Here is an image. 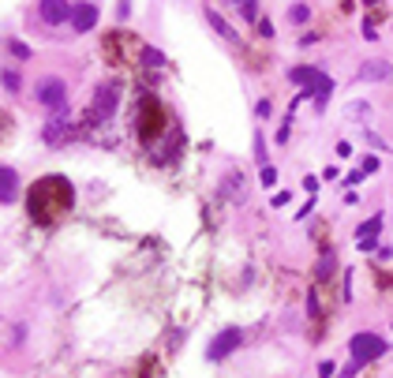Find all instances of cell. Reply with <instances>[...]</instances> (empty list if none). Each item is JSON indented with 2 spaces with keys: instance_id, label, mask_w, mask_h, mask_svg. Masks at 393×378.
Returning <instances> with one entry per match:
<instances>
[{
  "instance_id": "6da1fadb",
  "label": "cell",
  "mask_w": 393,
  "mask_h": 378,
  "mask_svg": "<svg viewBox=\"0 0 393 378\" xmlns=\"http://www.w3.org/2000/svg\"><path fill=\"white\" fill-rule=\"evenodd\" d=\"M75 202V191L64 176H46L41 183H34V195H30V214L41 221V225H53L64 210H71Z\"/></svg>"
},
{
  "instance_id": "7a4b0ae2",
  "label": "cell",
  "mask_w": 393,
  "mask_h": 378,
  "mask_svg": "<svg viewBox=\"0 0 393 378\" xmlns=\"http://www.w3.org/2000/svg\"><path fill=\"white\" fill-rule=\"evenodd\" d=\"M382 352H386V341H382L378 333H356V337L348 341V356H352V363H359V367L375 363Z\"/></svg>"
},
{
  "instance_id": "3957f363",
  "label": "cell",
  "mask_w": 393,
  "mask_h": 378,
  "mask_svg": "<svg viewBox=\"0 0 393 378\" xmlns=\"http://www.w3.org/2000/svg\"><path fill=\"white\" fill-rule=\"evenodd\" d=\"M240 341H244V333H240L236 326H228V330H221L217 337L210 341V349H206V360H214V363H221L228 352H236L240 349Z\"/></svg>"
},
{
  "instance_id": "277c9868",
  "label": "cell",
  "mask_w": 393,
  "mask_h": 378,
  "mask_svg": "<svg viewBox=\"0 0 393 378\" xmlns=\"http://www.w3.org/2000/svg\"><path fill=\"white\" fill-rule=\"evenodd\" d=\"M38 102L46 105V109H64V102H68V86L60 79H41L38 83Z\"/></svg>"
},
{
  "instance_id": "5b68a950",
  "label": "cell",
  "mask_w": 393,
  "mask_h": 378,
  "mask_svg": "<svg viewBox=\"0 0 393 378\" xmlns=\"http://www.w3.org/2000/svg\"><path fill=\"white\" fill-rule=\"evenodd\" d=\"M38 12H41V19H46L49 27H57V23H68V19H71V8H68V0H41V4H38Z\"/></svg>"
},
{
  "instance_id": "8992f818",
  "label": "cell",
  "mask_w": 393,
  "mask_h": 378,
  "mask_svg": "<svg viewBox=\"0 0 393 378\" xmlns=\"http://www.w3.org/2000/svg\"><path fill=\"white\" fill-rule=\"evenodd\" d=\"M113 109H116V86L113 83L97 86V94H94V116H97V120H105Z\"/></svg>"
},
{
  "instance_id": "52a82bcc",
  "label": "cell",
  "mask_w": 393,
  "mask_h": 378,
  "mask_svg": "<svg viewBox=\"0 0 393 378\" xmlns=\"http://www.w3.org/2000/svg\"><path fill=\"white\" fill-rule=\"evenodd\" d=\"M71 27L79 30V34L94 30V27H97V8H94V4H75V8H71Z\"/></svg>"
},
{
  "instance_id": "ba28073f",
  "label": "cell",
  "mask_w": 393,
  "mask_h": 378,
  "mask_svg": "<svg viewBox=\"0 0 393 378\" xmlns=\"http://www.w3.org/2000/svg\"><path fill=\"white\" fill-rule=\"evenodd\" d=\"M19 199V176L15 169H0V202H15Z\"/></svg>"
},
{
  "instance_id": "9c48e42d",
  "label": "cell",
  "mask_w": 393,
  "mask_h": 378,
  "mask_svg": "<svg viewBox=\"0 0 393 378\" xmlns=\"http://www.w3.org/2000/svg\"><path fill=\"white\" fill-rule=\"evenodd\" d=\"M161 127V113H154V105H150V98H143V116H139V132H143L146 139L154 135Z\"/></svg>"
},
{
  "instance_id": "30bf717a",
  "label": "cell",
  "mask_w": 393,
  "mask_h": 378,
  "mask_svg": "<svg viewBox=\"0 0 393 378\" xmlns=\"http://www.w3.org/2000/svg\"><path fill=\"white\" fill-rule=\"evenodd\" d=\"M389 71H393V68H389L386 60H367L364 71H359V79H364V83H378V79H386Z\"/></svg>"
},
{
  "instance_id": "8fae6325",
  "label": "cell",
  "mask_w": 393,
  "mask_h": 378,
  "mask_svg": "<svg viewBox=\"0 0 393 378\" xmlns=\"http://www.w3.org/2000/svg\"><path fill=\"white\" fill-rule=\"evenodd\" d=\"M289 79H292V83H303V90H315V83L322 79V71H319V68H292Z\"/></svg>"
},
{
  "instance_id": "7c38bea8",
  "label": "cell",
  "mask_w": 393,
  "mask_h": 378,
  "mask_svg": "<svg viewBox=\"0 0 393 378\" xmlns=\"http://www.w3.org/2000/svg\"><path fill=\"white\" fill-rule=\"evenodd\" d=\"M68 135H71V127L64 124V120H53V124L46 127V143H49V146H60Z\"/></svg>"
},
{
  "instance_id": "4fadbf2b",
  "label": "cell",
  "mask_w": 393,
  "mask_h": 378,
  "mask_svg": "<svg viewBox=\"0 0 393 378\" xmlns=\"http://www.w3.org/2000/svg\"><path fill=\"white\" fill-rule=\"evenodd\" d=\"M375 232H382V214H375V218H367L364 225H359L356 240H375Z\"/></svg>"
},
{
  "instance_id": "5bb4252c",
  "label": "cell",
  "mask_w": 393,
  "mask_h": 378,
  "mask_svg": "<svg viewBox=\"0 0 393 378\" xmlns=\"http://www.w3.org/2000/svg\"><path fill=\"white\" fill-rule=\"evenodd\" d=\"M206 19H210V27H214V30H217V34H221L225 41H240V38H236V30L228 27V23H225V19L217 15V12H206Z\"/></svg>"
},
{
  "instance_id": "9a60e30c",
  "label": "cell",
  "mask_w": 393,
  "mask_h": 378,
  "mask_svg": "<svg viewBox=\"0 0 393 378\" xmlns=\"http://www.w3.org/2000/svg\"><path fill=\"white\" fill-rule=\"evenodd\" d=\"M333 266H337V258H333V251H326L322 258H319V281H326L333 274Z\"/></svg>"
},
{
  "instance_id": "2e32d148",
  "label": "cell",
  "mask_w": 393,
  "mask_h": 378,
  "mask_svg": "<svg viewBox=\"0 0 393 378\" xmlns=\"http://www.w3.org/2000/svg\"><path fill=\"white\" fill-rule=\"evenodd\" d=\"M289 19H292L296 27L308 23V19H311V8H308V4H292V8H289Z\"/></svg>"
},
{
  "instance_id": "e0dca14e",
  "label": "cell",
  "mask_w": 393,
  "mask_h": 378,
  "mask_svg": "<svg viewBox=\"0 0 393 378\" xmlns=\"http://www.w3.org/2000/svg\"><path fill=\"white\" fill-rule=\"evenodd\" d=\"M143 60H146V68H161V64H165V57H161L158 49H146V52H143Z\"/></svg>"
},
{
  "instance_id": "ac0fdd59",
  "label": "cell",
  "mask_w": 393,
  "mask_h": 378,
  "mask_svg": "<svg viewBox=\"0 0 393 378\" xmlns=\"http://www.w3.org/2000/svg\"><path fill=\"white\" fill-rule=\"evenodd\" d=\"M236 4H240V8H244V12H240V15H244V19H255V0H236Z\"/></svg>"
},
{
  "instance_id": "d6986e66",
  "label": "cell",
  "mask_w": 393,
  "mask_h": 378,
  "mask_svg": "<svg viewBox=\"0 0 393 378\" xmlns=\"http://www.w3.org/2000/svg\"><path fill=\"white\" fill-rule=\"evenodd\" d=\"M0 79H4V86H8V90H19V75H15V71H4Z\"/></svg>"
},
{
  "instance_id": "ffe728a7",
  "label": "cell",
  "mask_w": 393,
  "mask_h": 378,
  "mask_svg": "<svg viewBox=\"0 0 393 378\" xmlns=\"http://www.w3.org/2000/svg\"><path fill=\"white\" fill-rule=\"evenodd\" d=\"M277 180V172H274V165H262V183H266V188H270V183H274Z\"/></svg>"
},
{
  "instance_id": "44dd1931",
  "label": "cell",
  "mask_w": 393,
  "mask_h": 378,
  "mask_svg": "<svg viewBox=\"0 0 393 378\" xmlns=\"http://www.w3.org/2000/svg\"><path fill=\"white\" fill-rule=\"evenodd\" d=\"M359 371H364V367H359V363H352V360H348V367H345V371H341V378H356Z\"/></svg>"
},
{
  "instance_id": "7402d4cb",
  "label": "cell",
  "mask_w": 393,
  "mask_h": 378,
  "mask_svg": "<svg viewBox=\"0 0 393 378\" xmlns=\"http://www.w3.org/2000/svg\"><path fill=\"white\" fill-rule=\"evenodd\" d=\"M364 176H367V172H364V169H356V172H348V176H345V183H348V188H352V183H359Z\"/></svg>"
},
{
  "instance_id": "603a6c76",
  "label": "cell",
  "mask_w": 393,
  "mask_h": 378,
  "mask_svg": "<svg viewBox=\"0 0 393 378\" xmlns=\"http://www.w3.org/2000/svg\"><path fill=\"white\" fill-rule=\"evenodd\" d=\"M255 158H258V161H266V143H262V135L255 139Z\"/></svg>"
},
{
  "instance_id": "cb8c5ba5",
  "label": "cell",
  "mask_w": 393,
  "mask_h": 378,
  "mask_svg": "<svg viewBox=\"0 0 393 378\" xmlns=\"http://www.w3.org/2000/svg\"><path fill=\"white\" fill-rule=\"evenodd\" d=\"M319 378H333V363H330V360H322V367H319Z\"/></svg>"
},
{
  "instance_id": "d4e9b609",
  "label": "cell",
  "mask_w": 393,
  "mask_h": 378,
  "mask_svg": "<svg viewBox=\"0 0 393 378\" xmlns=\"http://www.w3.org/2000/svg\"><path fill=\"white\" fill-rule=\"evenodd\" d=\"M12 52H15V57H30V49L23 46V41H12Z\"/></svg>"
},
{
  "instance_id": "484cf974",
  "label": "cell",
  "mask_w": 393,
  "mask_h": 378,
  "mask_svg": "<svg viewBox=\"0 0 393 378\" xmlns=\"http://www.w3.org/2000/svg\"><path fill=\"white\" fill-rule=\"evenodd\" d=\"M255 113L262 116V120H266V116H270V113H274V109H270V102H258V105H255Z\"/></svg>"
},
{
  "instance_id": "4316f807",
  "label": "cell",
  "mask_w": 393,
  "mask_h": 378,
  "mask_svg": "<svg viewBox=\"0 0 393 378\" xmlns=\"http://www.w3.org/2000/svg\"><path fill=\"white\" fill-rule=\"evenodd\" d=\"M356 244H359V251H378L375 240H356Z\"/></svg>"
},
{
  "instance_id": "83f0119b",
  "label": "cell",
  "mask_w": 393,
  "mask_h": 378,
  "mask_svg": "<svg viewBox=\"0 0 393 378\" xmlns=\"http://www.w3.org/2000/svg\"><path fill=\"white\" fill-rule=\"evenodd\" d=\"M378 169V158H364V172H375Z\"/></svg>"
}]
</instances>
